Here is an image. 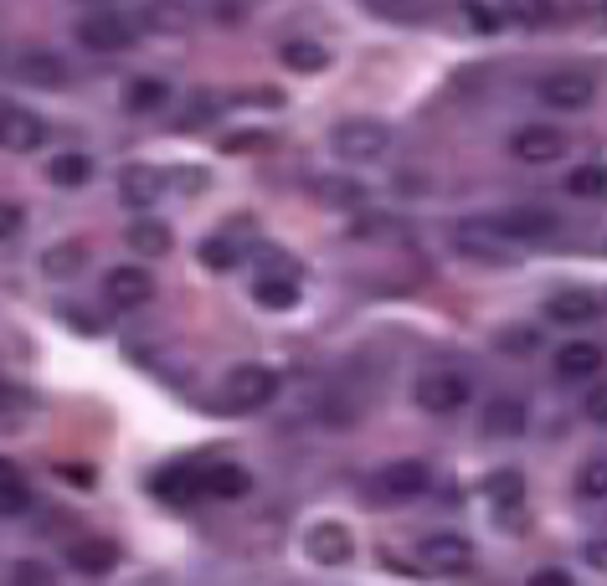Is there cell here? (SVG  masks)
I'll list each match as a JSON object with an SVG mask.
<instances>
[{
    "label": "cell",
    "mask_w": 607,
    "mask_h": 586,
    "mask_svg": "<svg viewBox=\"0 0 607 586\" xmlns=\"http://www.w3.org/2000/svg\"><path fill=\"white\" fill-rule=\"evenodd\" d=\"M278 397V371L273 365H257V360H243V365H232L222 375V401H227L232 412H257V407H268Z\"/></svg>",
    "instance_id": "obj_1"
},
{
    "label": "cell",
    "mask_w": 607,
    "mask_h": 586,
    "mask_svg": "<svg viewBox=\"0 0 607 586\" xmlns=\"http://www.w3.org/2000/svg\"><path fill=\"white\" fill-rule=\"evenodd\" d=\"M330 149H335L340 160H351V165H371L381 160L386 149H392V129L376 119H345L330 129Z\"/></svg>",
    "instance_id": "obj_2"
},
{
    "label": "cell",
    "mask_w": 607,
    "mask_h": 586,
    "mask_svg": "<svg viewBox=\"0 0 607 586\" xmlns=\"http://www.w3.org/2000/svg\"><path fill=\"white\" fill-rule=\"evenodd\" d=\"M78 41L88 52H129L139 41V27L119 11H98V16H82L78 21Z\"/></svg>",
    "instance_id": "obj_3"
},
{
    "label": "cell",
    "mask_w": 607,
    "mask_h": 586,
    "mask_svg": "<svg viewBox=\"0 0 607 586\" xmlns=\"http://www.w3.org/2000/svg\"><path fill=\"white\" fill-rule=\"evenodd\" d=\"M469 381H463L459 371H428L418 381V407L432 417H453L459 407H469Z\"/></svg>",
    "instance_id": "obj_4"
},
{
    "label": "cell",
    "mask_w": 607,
    "mask_h": 586,
    "mask_svg": "<svg viewBox=\"0 0 607 586\" xmlns=\"http://www.w3.org/2000/svg\"><path fill=\"white\" fill-rule=\"evenodd\" d=\"M593 98H597L593 72H551V78L540 82V104L556 108V114H581Z\"/></svg>",
    "instance_id": "obj_5"
},
{
    "label": "cell",
    "mask_w": 607,
    "mask_h": 586,
    "mask_svg": "<svg viewBox=\"0 0 607 586\" xmlns=\"http://www.w3.org/2000/svg\"><path fill=\"white\" fill-rule=\"evenodd\" d=\"M510 155L520 165H551L567 155V134L556 129V124H526V129L510 139Z\"/></svg>",
    "instance_id": "obj_6"
},
{
    "label": "cell",
    "mask_w": 607,
    "mask_h": 586,
    "mask_svg": "<svg viewBox=\"0 0 607 586\" xmlns=\"http://www.w3.org/2000/svg\"><path fill=\"white\" fill-rule=\"evenodd\" d=\"M47 145V124L31 114V108H16V104H0V149L11 155H31V149Z\"/></svg>",
    "instance_id": "obj_7"
},
{
    "label": "cell",
    "mask_w": 607,
    "mask_h": 586,
    "mask_svg": "<svg viewBox=\"0 0 607 586\" xmlns=\"http://www.w3.org/2000/svg\"><path fill=\"white\" fill-rule=\"evenodd\" d=\"M104 299L114 309H139L155 299V279H149L139 263H124V267H108V279H104Z\"/></svg>",
    "instance_id": "obj_8"
},
{
    "label": "cell",
    "mask_w": 607,
    "mask_h": 586,
    "mask_svg": "<svg viewBox=\"0 0 607 586\" xmlns=\"http://www.w3.org/2000/svg\"><path fill=\"white\" fill-rule=\"evenodd\" d=\"M304 550H310L320 566H345V560L355 556V540L340 520H320V525H310V535H304Z\"/></svg>",
    "instance_id": "obj_9"
},
{
    "label": "cell",
    "mask_w": 607,
    "mask_h": 586,
    "mask_svg": "<svg viewBox=\"0 0 607 586\" xmlns=\"http://www.w3.org/2000/svg\"><path fill=\"white\" fill-rule=\"evenodd\" d=\"M495 232L510 242H546L556 232V212H546V206H515V212L495 216Z\"/></svg>",
    "instance_id": "obj_10"
},
{
    "label": "cell",
    "mask_w": 607,
    "mask_h": 586,
    "mask_svg": "<svg viewBox=\"0 0 607 586\" xmlns=\"http://www.w3.org/2000/svg\"><path fill=\"white\" fill-rule=\"evenodd\" d=\"M422 489H428V463H418V458L386 463L376 473V494H381V499H392V505H402V499H418Z\"/></svg>",
    "instance_id": "obj_11"
},
{
    "label": "cell",
    "mask_w": 607,
    "mask_h": 586,
    "mask_svg": "<svg viewBox=\"0 0 607 586\" xmlns=\"http://www.w3.org/2000/svg\"><path fill=\"white\" fill-rule=\"evenodd\" d=\"M11 72L21 82H31V88H68V62H62V57L57 52H21L11 62Z\"/></svg>",
    "instance_id": "obj_12"
},
{
    "label": "cell",
    "mask_w": 607,
    "mask_h": 586,
    "mask_svg": "<svg viewBox=\"0 0 607 586\" xmlns=\"http://www.w3.org/2000/svg\"><path fill=\"white\" fill-rule=\"evenodd\" d=\"M160 196H165V170H155V165H129V170L119 175V201L124 206L145 212V206H155Z\"/></svg>",
    "instance_id": "obj_13"
},
{
    "label": "cell",
    "mask_w": 607,
    "mask_h": 586,
    "mask_svg": "<svg viewBox=\"0 0 607 586\" xmlns=\"http://www.w3.org/2000/svg\"><path fill=\"white\" fill-rule=\"evenodd\" d=\"M422 560H428L432 572H469L473 546L463 540V535L443 530V535H428V540H422Z\"/></svg>",
    "instance_id": "obj_14"
},
{
    "label": "cell",
    "mask_w": 607,
    "mask_h": 586,
    "mask_svg": "<svg viewBox=\"0 0 607 586\" xmlns=\"http://www.w3.org/2000/svg\"><path fill=\"white\" fill-rule=\"evenodd\" d=\"M479 427H484V438H500V442L520 438V432H526V401H520V397L484 401V417H479Z\"/></svg>",
    "instance_id": "obj_15"
},
{
    "label": "cell",
    "mask_w": 607,
    "mask_h": 586,
    "mask_svg": "<svg viewBox=\"0 0 607 586\" xmlns=\"http://www.w3.org/2000/svg\"><path fill=\"white\" fill-rule=\"evenodd\" d=\"M603 345H593V340H571V345H561L556 350V375H561V381H587V375H597L603 371Z\"/></svg>",
    "instance_id": "obj_16"
},
{
    "label": "cell",
    "mask_w": 607,
    "mask_h": 586,
    "mask_svg": "<svg viewBox=\"0 0 607 586\" xmlns=\"http://www.w3.org/2000/svg\"><path fill=\"white\" fill-rule=\"evenodd\" d=\"M68 566L82 576H108L114 566H119V546L114 540H98V535H88V540H72L68 546Z\"/></svg>",
    "instance_id": "obj_17"
},
{
    "label": "cell",
    "mask_w": 607,
    "mask_h": 586,
    "mask_svg": "<svg viewBox=\"0 0 607 586\" xmlns=\"http://www.w3.org/2000/svg\"><path fill=\"white\" fill-rule=\"evenodd\" d=\"M597 314H603V304H597L593 293H581V289H561L546 299V320L551 324H593Z\"/></svg>",
    "instance_id": "obj_18"
},
{
    "label": "cell",
    "mask_w": 607,
    "mask_h": 586,
    "mask_svg": "<svg viewBox=\"0 0 607 586\" xmlns=\"http://www.w3.org/2000/svg\"><path fill=\"white\" fill-rule=\"evenodd\" d=\"M202 494H212V499H247L253 494V473L243 463H216L202 473Z\"/></svg>",
    "instance_id": "obj_19"
},
{
    "label": "cell",
    "mask_w": 607,
    "mask_h": 586,
    "mask_svg": "<svg viewBox=\"0 0 607 586\" xmlns=\"http://www.w3.org/2000/svg\"><path fill=\"white\" fill-rule=\"evenodd\" d=\"M129 247H135L139 257H165L170 253V227L155 222V216H139L135 227H129Z\"/></svg>",
    "instance_id": "obj_20"
},
{
    "label": "cell",
    "mask_w": 607,
    "mask_h": 586,
    "mask_svg": "<svg viewBox=\"0 0 607 586\" xmlns=\"http://www.w3.org/2000/svg\"><path fill=\"white\" fill-rule=\"evenodd\" d=\"M41 267H47V279H78L88 267V247L82 242H57L52 253L41 257Z\"/></svg>",
    "instance_id": "obj_21"
},
{
    "label": "cell",
    "mask_w": 607,
    "mask_h": 586,
    "mask_svg": "<svg viewBox=\"0 0 607 586\" xmlns=\"http://www.w3.org/2000/svg\"><path fill=\"white\" fill-rule=\"evenodd\" d=\"M165 98H170V88H165L160 78H135L124 88V108H129V114H155Z\"/></svg>",
    "instance_id": "obj_22"
},
{
    "label": "cell",
    "mask_w": 607,
    "mask_h": 586,
    "mask_svg": "<svg viewBox=\"0 0 607 586\" xmlns=\"http://www.w3.org/2000/svg\"><path fill=\"white\" fill-rule=\"evenodd\" d=\"M47 175H52L57 186H88V180H94V160H88L82 149H68V155H57V160L47 165Z\"/></svg>",
    "instance_id": "obj_23"
},
{
    "label": "cell",
    "mask_w": 607,
    "mask_h": 586,
    "mask_svg": "<svg viewBox=\"0 0 607 586\" xmlns=\"http://www.w3.org/2000/svg\"><path fill=\"white\" fill-rule=\"evenodd\" d=\"M284 67L288 72H324L330 67V52H324L320 41H284Z\"/></svg>",
    "instance_id": "obj_24"
},
{
    "label": "cell",
    "mask_w": 607,
    "mask_h": 586,
    "mask_svg": "<svg viewBox=\"0 0 607 586\" xmlns=\"http://www.w3.org/2000/svg\"><path fill=\"white\" fill-rule=\"evenodd\" d=\"M484 499L489 505H520V499H526V479H520V473H515V468H500V473H489L484 479Z\"/></svg>",
    "instance_id": "obj_25"
},
{
    "label": "cell",
    "mask_w": 607,
    "mask_h": 586,
    "mask_svg": "<svg viewBox=\"0 0 607 586\" xmlns=\"http://www.w3.org/2000/svg\"><path fill=\"white\" fill-rule=\"evenodd\" d=\"M505 16H510L515 27H551L556 21V0H505Z\"/></svg>",
    "instance_id": "obj_26"
},
{
    "label": "cell",
    "mask_w": 607,
    "mask_h": 586,
    "mask_svg": "<svg viewBox=\"0 0 607 586\" xmlns=\"http://www.w3.org/2000/svg\"><path fill=\"white\" fill-rule=\"evenodd\" d=\"M253 299L263 309H294L298 304V283L288 279V273H284V279H257L253 283Z\"/></svg>",
    "instance_id": "obj_27"
},
{
    "label": "cell",
    "mask_w": 607,
    "mask_h": 586,
    "mask_svg": "<svg viewBox=\"0 0 607 586\" xmlns=\"http://www.w3.org/2000/svg\"><path fill=\"white\" fill-rule=\"evenodd\" d=\"M567 191L581 201H603L607 196V165H581V170H571Z\"/></svg>",
    "instance_id": "obj_28"
},
{
    "label": "cell",
    "mask_w": 607,
    "mask_h": 586,
    "mask_svg": "<svg viewBox=\"0 0 607 586\" xmlns=\"http://www.w3.org/2000/svg\"><path fill=\"white\" fill-rule=\"evenodd\" d=\"M577 494H581V499H607V453H597V458H587V463H581Z\"/></svg>",
    "instance_id": "obj_29"
},
{
    "label": "cell",
    "mask_w": 607,
    "mask_h": 586,
    "mask_svg": "<svg viewBox=\"0 0 607 586\" xmlns=\"http://www.w3.org/2000/svg\"><path fill=\"white\" fill-rule=\"evenodd\" d=\"M237 257H243V253H237V242L222 237V232L202 242V263L212 267V273H227V267H237Z\"/></svg>",
    "instance_id": "obj_30"
},
{
    "label": "cell",
    "mask_w": 607,
    "mask_h": 586,
    "mask_svg": "<svg viewBox=\"0 0 607 586\" xmlns=\"http://www.w3.org/2000/svg\"><path fill=\"white\" fill-rule=\"evenodd\" d=\"M31 509V489L16 473H0V515H27Z\"/></svg>",
    "instance_id": "obj_31"
},
{
    "label": "cell",
    "mask_w": 607,
    "mask_h": 586,
    "mask_svg": "<svg viewBox=\"0 0 607 586\" xmlns=\"http://www.w3.org/2000/svg\"><path fill=\"white\" fill-rule=\"evenodd\" d=\"M11 586H52V572L37 566V560H21V566L11 572Z\"/></svg>",
    "instance_id": "obj_32"
},
{
    "label": "cell",
    "mask_w": 607,
    "mask_h": 586,
    "mask_svg": "<svg viewBox=\"0 0 607 586\" xmlns=\"http://www.w3.org/2000/svg\"><path fill=\"white\" fill-rule=\"evenodd\" d=\"M320 191L330 206H355V201H361V186H351V180H324Z\"/></svg>",
    "instance_id": "obj_33"
},
{
    "label": "cell",
    "mask_w": 607,
    "mask_h": 586,
    "mask_svg": "<svg viewBox=\"0 0 607 586\" xmlns=\"http://www.w3.org/2000/svg\"><path fill=\"white\" fill-rule=\"evenodd\" d=\"M16 232H21V206H16V201H0V242L16 237Z\"/></svg>",
    "instance_id": "obj_34"
},
{
    "label": "cell",
    "mask_w": 607,
    "mask_h": 586,
    "mask_svg": "<svg viewBox=\"0 0 607 586\" xmlns=\"http://www.w3.org/2000/svg\"><path fill=\"white\" fill-rule=\"evenodd\" d=\"M526 586H577V582H571V576L567 572H561V566H540V572L536 576H530V582Z\"/></svg>",
    "instance_id": "obj_35"
},
{
    "label": "cell",
    "mask_w": 607,
    "mask_h": 586,
    "mask_svg": "<svg viewBox=\"0 0 607 586\" xmlns=\"http://www.w3.org/2000/svg\"><path fill=\"white\" fill-rule=\"evenodd\" d=\"M587 417L607 427V381H603V387H593V397H587Z\"/></svg>",
    "instance_id": "obj_36"
},
{
    "label": "cell",
    "mask_w": 607,
    "mask_h": 586,
    "mask_svg": "<svg viewBox=\"0 0 607 586\" xmlns=\"http://www.w3.org/2000/svg\"><path fill=\"white\" fill-rule=\"evenodd\" d=\"M587 566H597L607 576V540H587Z\"/></svg>",
    "instance_id": "obj_37"
},
{
    "label": "cell",
    "mask_w": 607,
    "mask_h": 586,
    "mask_svg": "<svg viewBox=\"0 0 607 586\" xmlns=\"http://www.w3.org/2000/svg\"><path fill=\"white\" fill-rule=\"evenodd\" d=\"M603 16H607V0H603Z\"/></svg>",
    "instance_id": "obj_38"
}]
</instances>
